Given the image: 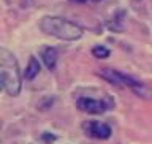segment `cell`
<instances>
[{
    "mask_svg": "<svg viewBox=\"0 0 152 144\" xmlns=\"http://www.w3.org/2000/svg\"><path fill=\"white\" fill-rule=\"evenodd\" d=\"M40 29L46 35L56 37L64 41H76L83 37V29L64 18L45 16L40 21Z\"/></svg>",
    "mask_w": 152,
    "mask_h": 144,
    "instance_id": "obj_1",
    "label": "cell"
},
{
    "mask_svg": "<svg viewBox=\"0 0 152 144\" xmlns=\"http://www.w3.org/2000/svg\"><path fill=\"white\" fill-rule=\"evenodd\" d=\"M0 84L10 97H16L21 92V75L14 56L7 49H2V67H0Z\"/></svg>",
    "mask_w": 152,
    "mask_h": 144,
    "instance_id": "obj_2",
    "label": "cell"
},
{
    "mask_svg": "<svg viewBox=\"0 0 152 144\" xmlns=\"http://www.w3.org/2000/svg\"><path fill=\"white\" fill-rule=\"evenodd\" d=\"M76 108L83 113H87V114H102L108 109L106 103L102 102V100H97V98H90V97H81L78 98L76 102Z\"/></svg>",
    "mask_w": 152,
    "mask_h": 144,
    "instance_id": "obj_3",
    "label": "cell"
},
{
    "mask_svg": "<svg viewBox=\"0 0 152 144\" xmlns=\"http://www.w3.org/2000/svg\"><path fill=\"white\" fill-rule=\"evenodd\" d=\"M84 132L87 133L90 138H95V140H108L111 136V127L108 124L98 122V121H90L84 124Z\"/></svg>",
    "mask_w": 152,
    "mask_h": 144,
    "instance_id": "obj_4",
    "label": "cell"
},
{
    "mask_svg": "<svg viewBox=\"0 0 152 144\" xmlns=\"http://www.w3.org/2000/svg\"><path fill=\"white\" fill-rule=\"evenodd\" d=\"M41 59H43V64L49 71H52L56 68V64H57V49L52 46H46L41 49Z\"/></svg>",
    "mask_w": 152,
    "mask_h": 144,
    "instance_id": "obj_5",
    "label": "cell"
},
{
    "mask_svg": "<svg viewBox=\"0 0 152 144\" xmlns=\"http://www.w3.org/2000/svg\"><path fill=\"white\" fill-rule=\"evenodd\" d=\"M40 68L41 67H40V64H38V60L35 59V57H30V59H28V64H27V68H26V71H24V78L32 81L38 73H40Z\"/></svg>",
    "mask_w": 152,
    "mask_h": 144,
    "instance_id": "obj_6",
    "label": "cell"
},
{
    "mask_svg": "<svg viewBox=\"0 0 152 144\" xmlns=\"http://www.w3.org/2000/svg\"><path fill=\"white\" fill-rule=\"evenodd\" d=\"M92 54L97 57V59H106L109 56V49L104 46H94L92 48Z\"/></svg>",
    "mask_w": 152,
    "mask_h": 144,
    "instance_id": "obj_7",
    "label": "cell"
},
{
    "mask_svg": "<svg viewBox=\"0 0 152 144\" xmlns=\"http://www.w3.org/2000/svg\"><path fill=\"white\" fill-rule=\"evenodd\" d=\"M41 140L45 141V143H52V141L56 140V136L51 135V133H43V135H41Z\"/></svg>",
    "mask_w": 152,
    "mask_h": 144,
    "instance_id": "obj_8",
    "label": "cell"
},
{
    "mask_svg": "<svg viewBox=\"0 0 152 144\" xmlns=\"http://www.w3.org/2000/svg\"><path fill=\"white\" fill-rule=\"evenodd\" d=\"M70 2H75V3H84V2H87V0H70Z\"/></svg>",
    "mask_w": 152,
    "mask_h": 144,
    "instance_id": "obj_9",
    "label": "cell"
},
{
    "mask_svg": "<svg viewBox=\"0 0 152 144\" xmlns=\"http://www.w3.org/2000/svg\"><path fill=\"white\" fill-rule=\"evenodd\" d=\"M94 2H100V0H94Z\"/></svg>",
    "mask_w": 152,
    "mask_h": 144,
    "instance_id": "obj_10",
    "label": "cell"
}]
</instances>
